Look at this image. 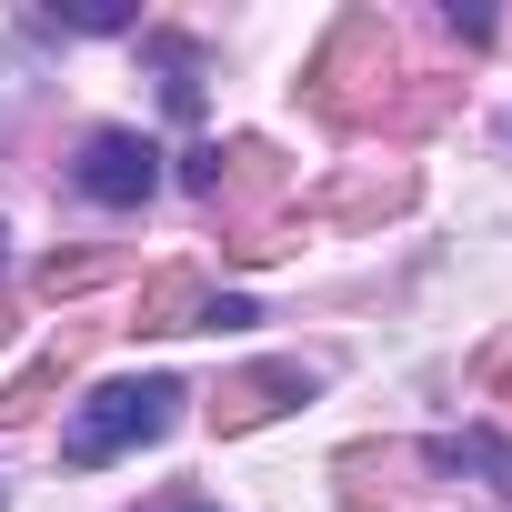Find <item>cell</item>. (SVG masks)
<instances>
[{"mask_svg": "<svg viewBox=\"0 0 512 512\" xmlns=\"http://www.w3.org/2000/svg\"><path fill=\"white\" fill-rule=\"evenodd\" d=\"M302 101H312V121H332V131L392 121V21H382V11H342V21L322 31L312 71H302Z\"/></svg>", "mask_w": 512, "mask_h": 512, "instance_id": "1", "label": "cell"}, {"mask_svg": "<svg viewBox=\"0 0 512 512\" xmlns=\"http://www.w3.org/2000/svg\"><path fill=\"white\" fill-rule=\"evenodd\" d=\"M181 382L171 372H141V382H101L91 402H71V432H61V462H81V472H101V462H121V452H141V442H161L171 422H181Z\"/></svg>", "mask_w": 512, "mask_h": 512, "instance_id": "2", "label": "cell"}, {"mask_svg": "<svg viewBox=\"0 0 512 512\" xmlns=\"http://www.w3.org/2000/svg\"><path fill=\"white\" fill-rule=\"evenodd\" d=\"M71 181H81V201H101V211H141V201L161 191V141H141V131H91L81 161H71Z\"/></svg>", "mask_w": 512, "mask_h": 512, "instance_id": "3", "label": "cell"}, {"mask_svg": "<svg viewBox=\"0 0 512 512\" xmlns=\"http://www.w3.org/2000/svg\"><path fill=\"white\" fill-rule=\"evenodd\" d=\"M312 392H322L312 362H251V372H221V392H211L201 412H211V432H262L272 412H292V402H312Z\"/></svg>", "mask_w": 512, "mask_h": 512, "instance_id": "4", "label": "cell"}, {"mask_svg": "<svg viewBox=\"0 0 512 512\" xmlns=\"http://www.w3.org/2000/svg\"><path fill=\"white\" fill-rule=\"evenodd\" d=\"M272 191H282V151H272V141H251V131L221 141V181H211V201L231 211V231H251V211H262Z\"/></svg>", "mask_w": 512, "mask_h": 512, "instance_id": "5", "label": "cell"}, {"mask_svg": "<svg viewBox=\"0 0 512 512\" xmlns=\"http://www.w3.org/2000/svg\"><path fill=\"white\" fill-rule=\"evenodd\" d=\"M201 322H211V282H201L191 262H171V272L141 282V322H131V332H201Z\"/></svg>", "mask_w": 512, "mask_h": 512, "instance_id": "6", "label": "cell"}, {"mask_svg": "<svg viewBox=\"0 0 512 512\" xmlns=\"http://www.w3.org/2000/svg\"><path fill=\"white\" fill-rule=\"evenodd\" d=\"M422 462H432V472H462V482H482V492H502V502H512V442H502V432H482V422L442 432Z\"/></svg>", "mask_w": 512, "mask_h": 512, "instance_id": "7", "label": "cell"}, {"mask_svg": "<svg viewBox=\"0 0 512 512\" xmlns=\"http://www.w3.org/2000/svg\"><path fill=\"white\" fill-rule=\"evenodd\" d=\"M141 61L161 71V111L171 121H201V41L191 31H141Z\"/></svg>", "mask_w": 512, "mask_h": 512, "instance_id": "8", "label": "cell"}, {"mask_svg": "<svg viewBox=\"0 0 512 512\" xmlns=\"http://www.w3.org/2000/svg\"><path fill=\"white\" fill-rule=\"evenodd\" d=\"M131 272V251H111V241H91V251H51V262H41V302H71V292H101V282H121Z\"/></svg>", "mask_w": 512, "mask_h": 512, "instance_id": "9", "label": "cell"}, {"mask_svg": "<svg viewBox=\"0 0 512 512\" xmlns=\"http://www.w3.org/2000/svg\"><path fill=\"white\" fill-rule=\"evenodd\" d=\"M412 201V171H362V181H332L312 211L322 221H382V211H402Z\"/></svg>", "mask_w": 512, "mask_h": 512, "instance_id": "10", "label": "cell"}, {"mask_svg": "<svg viewBox=\"0 0 512 512\" xmlns=\"http://www.w3.org/2000/svg\"><path fill=\"white\" fill-rule=\"evenodd\" d=\"M61 372H71V342H61V352H41L31 372H11V382H0V422H31V412L61 392Z\"/></svg>", "mask_w": 512, "mask_h": 512, "instance_id": "11", "label": "cell"}, {"mask_svg": "<svg viewBox=\"0 0 512 512\" xmlns=\"http://www.w3.org/2000/svg\"><path fill=\"white\" fill-rule=\"evenodd\" d=\"M472 382H482V392H492V402H512V332H502V342H492V352H482V362H472Z\"/></svg>", "mask_w": 512, "mask_h": 512, "instance_id": "12", "label": "cell"}, {"mask_svg": "<svg viewBox=\"0 0 512 512\" xmlns=\"http://www.w3.org/2000/svg\"><path fill=\"white\" fill-rule=\"evenodd\" d=\"M211 181H221V141H201V151H181V191H201V201H211Z\"/></svg>", "mask_w": 512, "mask_h": 512, "instance_id": "13", "label": "cell"}, {"mask_svg": "<svg viewBox=\"0 0 512 512\" xmlns=\"http://www.w3.org/2000/svg\"><path fill=\"white\" fill-rule=\"evenodd\" d=\"M251 322H262V312H251L241 292H211V322H201V332H251Z\"/></svg>", "mask_w": 512, "mask_h": 512, "instance_id": "14", "label": "cell"}, {"mask_svg": "<svg viewBox=\"0 0 512 512\" xmlns=\"http://www.w3.org/2000/svg\"><path fill=\"white\" fill-rule=\"evenodd\" d=\"M161 512H221V502H201V492H181V502H161Z\"/></svg>", "mask_w": 512, "mask_h": 512, "instance_id": "15", "label": "cell"}, {"mask_svg": "<svg viewBox=\"0 0 512 512\" xmlns=\"http://www.w3.org/2000/svg\"><path fill=\"white\" fill-rule=\"evenodd\" d=\"M11 332H21V312H11V302H0V352H11Z\"/></svg>", "mask_w": 512, "mask_h": 512, "instance_id": "16", "label": "cell"}, {"mask_svg": "<svg viewBox=\"0 0 512 512\" xmlns=\"http://www.w3.org/2000/svg\"><path fill=\"white\" fill-rule=\"evenodd\" d=\"M0 251H11V231H0Z\"/></svg>", "mask_w": 512, "mask_h": 512, "instance_id": "17", "label": "cell"}, {"mask_svg": "<svg viewBox=\"0 0 512 512\" xmlns=\"http://www.w3.org/2000/svg\"><path fill=\"white\" fill-rule=\"evenodd\" d=\"M0 502H11V492H0Z\"/></svg>", "mask_w": 512, "mask_h": 512, "instance_id": "18", "label": "cell"}, {"mask_svg": "<svg viewBox=\"0 0 512 512\" xmlns=\"http://www.w3.org/2000/svg\"><path fill=\"white\" fill-rule=\"evenodd\" d=\"M502 131H512V121H502Z\"/></svg>", "mask_w": 512, "mask_h": 512, "instance_id": "19", "label": "cell"}]
</instances>
